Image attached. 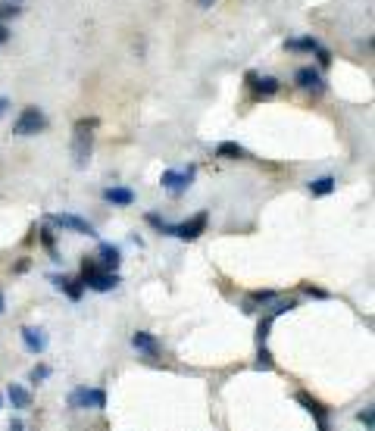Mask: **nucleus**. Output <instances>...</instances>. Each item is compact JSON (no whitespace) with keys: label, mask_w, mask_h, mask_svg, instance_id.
<instances>
[{"label":"nucleus","mask_w":375,"mask_h":431,"mask_svg":"<svg viewBox=\"0 0 375 431\" xmlns=\"http://www.w3.org/2000/svg\"><path fill=\"white\" fill-rule=\"evenodd\" d=\"M44 128H47V116H44L38 106H25V110L19 112V119L12 122V135H19V137L41 135Z\"/></svg>","instance_id":"20e7f679"},{"label":"nucleus","mask_w":375,"mask_h":431,"mask_svg":"<svg viewBox=\"0 0 375 431\" xmlns=\"http://www.w3.org/2000/svg\"><path fill=\"white\" fill-rule=\"evenodd\" d=\"M66 403L72 406V409H103L106 406V391L103 387H88V384L72 387L69 397H66Z\"/></svg>","instance_id":"7ed1b4c3"},{"label":"nucleus","mask_w":375,"mask_h":431,"mask_svg":"<svg viewBox=\"0 0 375 431\" xmlns=\"http://www.w3.org/2000/svg\"><path fill=\"white\" fill-rule=\"evenodd\" d=\"M335 187H338V181L331 178V175H322V178L310 181V194H312V197H328Z\"/></svg>","instance_id":"6ab92c4d"},{"label":"nucleus","mask_w":375,"mask_h":431,"mask_svg":"<svg viewBox=\"0 0 375 431\" xmlns=\"http://www.w3.org/2000/svg\"><path fill=\"white\" fill-rule=\"evenodd\" d=\"M312 53H316V60H319V66H322V69H328V66H331V53L322 47V44H319V47L312 50Z\"/></svg>","instance_id":"393cba45"},{"label":"nucleus","mask_w":375,"mask_h":431,"mask_svg":"<svg viewBox=\"0 0 375 431\" xmlns=\"http://www.w3.org/2000/svg\"><path fill=\"white\" fill-rule=\"evenodd\" d=\"M147 225H153L160 235H169V237H172V222H166V219L156 216V212H147Z\"/></svg>","instance_id":"412c9836"},{"label":"nucleus","mask_w":375,"mask_h":431,"mask_svg":"<svg viewBox=\"0 0 375 431\" xmlns=\"http://www.w3.org/2000/svg\"><path fill=\"white\" fill-rule=\"evenodd\" d=\"M6 397H10V403L16 406V409H28L31 406V394H28V387H22V384H10Z\"/></svg>","instance_id":"a211bd4d"},{"label":"nucleus","mask_w":375,"mask_h":431,"mask_svg":"<svg viewBox=\"0 0 375 431\" xmlns=\"http://www.w3.org/2000/svg\"><path fill=\"white\" fill-rule=\"evenodd\" d=\"M294 81H297V87H303V91H310V94H322L325 91L322 72L312 69V66H300L297 72H294Z\"/></svg>","instance_id":"6e6552de"},{"label":"nucleus","mask_w":375,"mask_h":431,"mask_svg":"<svg viewBox=\"0 0 375 431\" xmlns=\"http://www.w3.org/2000/svg\"><path fill=\"white\" fill-rule=\"evenodd\" d=\"M19 335H22V344H25V350H28V353L38 356V353H44V350H47V335H44L41 328H35V325H25Z\"/></svg>","instance_id":"9d476101"},{"label":"nucleus","mask_w":375,"mask_h":431,"mask_svg":"<svg viewBox=\"0 0 375 431\" xmlns=\"http://www.w3.org/2000/svg\"><path fill=\"white\" fill-rule=\"evenodd\" d=\"M50 281H53V285L60 287V291L66 294L69 300H81V294H85V285H81V278H69V275H50Z\"/></svg>","instance_id":"ddd939ff"},{"label":"nucleus","mask_w":375,"mask_h":431,"mask_svg":"<svg viewBox=\"0 0 375 431\" xmlns=\"http://www.w3.org/2000/svg\"><path fill=\"white\" fill-rule=\"evenodd\" d=\"M38 237H41V244L50 250V256H53V260H60V256H56V250H53V231H50V228H41V231H38Z\"/></svg>","instance_id":"4be33fe9"},{"label":"nucleus","mask_w":375,"mask_h":431,"mask_svg":"<svg viewBox=\"0 0 375 431\" xmlns=\"http://www.w3.org/2000/svg\"><path fill=\"white\" fill-rule=\"evenodd\" d=\"M194 175H197V169H194V166L166 169V172H162V178H160V185H162V191H166V194H172V197H181V194L191 187Z\"/></svg>","instance_id":"39448f33"},{"label":"nucleus","mask_w":375,"mask_h":431,"mask_svg":"<svg viewBox=\"0 0 375 431\" xmlns=\"http://www.w3.org/2000/svg\"><path fill=\"white\" fill-rule=\"evenodd\" d=\"M3 306H6V300H3V294H0V316H3Z\"/></svg>","instance_id":"2f4dec72"},{"label":"nucleus","mask_w":375,"mask_h":431,"mask_svg":"<svg viewBox=\"0 0 375 431\" xmlns=\"http://www.w3.org/2000/svg\"><path fill=\"white\" fill-rule=\"evenodd\" d=\"M131 347L144 356H160V341H156L150 331H135V335H131Z\"/></svg>","instance_id":"f8f14e48"},{"label":"nucleus","mask_w":375,"mask_h":431,"mask_svg":"<svg viewBox=\"0 0 375 431\" xmlns=\"http://www.w3.org/2000/svg\"><path fill=\"white\" fill-rule=\"evenodd\" d=\"M6 110H10V100H6V97H0V119L6 116Z\"/></svg>","instance_id":"c85d7f7f"},{"label":"nucleus","mask_w":375,"mask_h":431,"mask_svg":"<svg viewBox=\"0 0 375 431\" xmlns=\"http://www.w3.org/2000/svg\"><path fill=\"white\" fill-rule=\"evenodd\" d=\"M197 3H200V6H203V10H210V6H212V3H216V0H197Z\"/></svg>","instance_id":"7c9ffc66"},{"label":"nucleus","mask_w":375,"mask_h":431,"mask_svg":"<svg viewBox=\"0 0 375 431\" xmlns=\"http://www.w3.org/2000/svg\"><path fill=\"white\" fill-rule=\"evenodd\" d=\"M44 378H50V369H47V366H35V369H31L28 381H35V384H41Z\"/></svg>","instance_id":"5701e85b"},{"label":"nucleus","mask_w":375,"mask_h":431,"mask_svg":"<svg viewBox=\"0 0 375 431\" xmlns=\"http://www.w3.org/2000/svg\"><path fill=\"white\" fill-rule=\"evenodd\" d=\"M19 12H22L19 3H0V19H12V16H19Z\"/></svg>","instance_id":"b1692460"},{"label":"nucleus","mask_w":375,"mask_h":431,"mask_svg":"<svg viewBox=\"0 0 375 431\" xmlns=\"http://www.w3.org/2000/svg\"><path fill=\"white\" fill-rule=\"evenodd\" d=\"M103 200L112 206H131L135 203V191H131V187H106Z\"/></svg>","instance_id":"4468645a"},{"label":"nucleus","mask_w":375,"mask_h":431,"mask_svg":"<svg viewBox=\"0 0 375 431\" xmlns=\"http://www.w3.org/2000/svg\"><path fill=\"white\" fill-rule=\"evenodd\" d=\"M94 125L97 119H81L75 122V131H72V166L75 169H88L91 162V147H94Z\"/></svg>","instance_id":"f03ea898"},{"label":"nucleus","mask_w":375,"mask_h":431,"mask_svg":"<svg viewBox=\"0 0 375 431\" xmlns=\"http://www.w3.org/2000/svg\"><path fill=\"white\" fill-rule=\"evenodd\" d=\"M294 400H297V403L303 406V409L310 412L312 419H316L319 428H322V431L328 428V406H322L316 397H312V394H306V391H297V397H294Z\"/></svg>","instance_id":"1a4fd4ad"},{"label":"nucleus","mask_w":375,"mask_h":431,"mask_svg":"<svg viewBox=\"0 0 375 431\" xmlns=\"http://www.w3.org/2000/svg\"><path fill=\"white\" fill-rule=\"evenodd\" d=\"M303 294H310V297H319V300L328 297V294H325L322 287H316V285H303Z\"/></svg>","instance_id":"bb28decb"},{"label":"nucleus","mask_w":375,"mask_h":431,"mask_svg":"<svg viewBox=\"0 0 375 431\" xmlns=\"http://www.w3.org/2000/svg\"><path fill=\"white\" fill-rule=\"evenodd\" d=\"M119 260H122V250L112 247V244H100L97 247V262L103 269H119Z\"/></svg>","instance_id":"2eb2a0df"},{"label":"nucleus","mask_w":375,"mask_h":431,"mask_svg":"<svg viewBox=\"0 0 375 431\" xmlns=\"http://www.w3.org/2000/svg\"><path fill=\"white\" fill-rule=\"evenodd\" d=\"M216 156H219V160H244V156H247V150H244L238 141H222L216 147Z\"/></svg>","instance_id":"f3484780"},{"label":"nucleus","mask_w":375,"mask_h":431,"mask_svg":"<svg viewBox=\"0 0 375 431\" xmlns=\"http://www.w3.org/2000/svg\"><path fill=\"white\" fill-rule=\"evenodd\" d=\"M119 275H116V269H103L97 260H85L81 262V285L85 287H91V291H97V294H106V291H112V287H119Z\"/></svg>","instance_id":"f257e3e1"},{"label":"nucleus","mask_w":375,"mask_h":431,"mask_svg":"<svg viewBox=\"0 0 375 431\" xmlns=\"http://www.w3.org/2000/svg\"><path fill=\"white\" fill-rule=\"evenodd\" d=\"M360 422L366 425V428H372V422H375V416H372V406H369V409H362V412H360Z\"/></svg>","instance_id":"cd10ccee"},{"label":"nucleus","mask_w":375,"mask_h":431,"mask_svg":"<svg viewBox=\"0 0 375 431\" xmlns=\"http://www.w3.org/2000/svg\"><path fill=\"white\" fill-rule=\"evenodd\" d=\"M247 85L253 87L260 97H272V94H278V78H272V75H256V72H247Z\"/></svg>","instance_id":"9b49d317"},{"label":"nucleus","mask_w":375,"mask_h":431,"mask_svg":"<svg viewBox=\"0 0 375 431\" xmlns=\"http://www.w3.org/2000/svg\"><path fill=\"white\" fill-rule=\"evenodd\" d=\"M50 225H56V228L62 231H72V235H88V237H97V228H94L88 219L81 216H72V212H53V216H47Z\"/></svg>","instance_id":"423d86ee"},{"label":"nucleus","mask_w":375,"mask_h":431,"mask_svg":"<svg viewBox=\"0 0 375 431\" xmlns=\"http://www.w3.org/2000/svg\"><path fill=\"white\" fill-rule=\"evenodd\" d=\"M206 222H210V212H197V216H191L188 222L172 225V237H178V241H197L206 231Z\"/></svg>","instance_id":"0eeeda50"},{"label":"nucleus","mask_w":375,"mask_h":431,"mask_svg":"<svg viewBox=\"0 0 375 431\" xmlns=\"http://www.w3.org/2000/svg\"><path fill=\"white\" fill-rule=\"evenodd\" d=\"M316 47H319V37H312V35L288 37V41H285V50H294V53H312Z\"/></svg>","instance_id":"dca6fc26"},{"label":"nucleus","mask_w":375,"mask_h":431,"mask_svg":"<svg viewBox=\"0 0 375 431\" xmlns=\"http://www.w3.org/2000/svg\"><path fill=\"white\" fill-rule=\"evenodd\" d=\"M6 41H10V31H6V25L0 22V44H6Z\"/></svg>","instance_id":"c756f323"},{"label":"nucleus","mask_w":375,"mask_h":431,"mask_svg":"<svg viewBox=\"0 0 375 431\" xmlns=\"http://www.w3.org/2000/svg\"><path fill=\"white\" fill-rule=\"evenodd\" d=\"M269 328H272V319H262V322H260V328H256V341H260V344H266V337H269Z\"/></svg>","instance_id":"a878e982"},{"label":"nucleus","mask_w":375,"mask_h":431,"mask_svg":"<svg viewBox=\"0 0 375 431\" xmlns=\"http://www.w3.org/2000/svg\"><path fill=\"white\" fill-rule=\"evenodd\" d=\"M256 369H260V372H272V369H275V360H272V353H269L266 344H260V353H256Z\"/></svg>","instance_id":"aec40b11"}]
</instances>
